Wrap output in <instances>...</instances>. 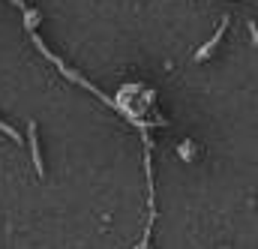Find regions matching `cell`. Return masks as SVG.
<instances>
[{
  "mask_svg": "<svg viewBox=\"0 0 258 249\" xmlns=\"http://www.w3.org/2000/svg\"><path fill=\"white\" fill-rule=\"evenodd\" d=\"M27 135H30V156H33L36 177H45V162H42V147H39V135H36V120L27 123Z\"/></svg>",
  "mask_w": 258,
  "mask_h": 249,
  "instance_id": "obj_1",
  "label": "cell"
},
{
  "mask_svg": "<svg viewBox=\"0 0 258 249\" xmlns=\"http://www.w3.org/2000/svg\"><path fill=\"white\" fill-rule=\"evenodd\" d=\"M225 27H228V15H222V24L216 27L213 39H207V42H204V45H201V48L195 51V63H204L207 57H210V54H213V48H216V45L222 42V36H225Z\"/></svg>",
  "mask_w": 258,
  "mask_h": 249,
  "instance_id": "obj_2",
  "label": "cell"
},
{
  "mask_svg": "<svg viewBox=\"0 0 258 249\" xmlns=\"http://www.w3.org/2000/svg\"><path fill=\"white\" fill-rule=\"evenodd\" d=\"M0 132H6L12 141H21V135H18V129H12V126L6 123V120H0Z\"/></svg>",
  "mask_w": 258,
  "mask_h": 249,
  "instance_id": "obj_3",
  "label": "cell"
},
{
  "mask_svg": "<svg viewBox=\"0 0 258 249\" xmlns=\"http://www.w3.org/2000/svg\"><path fill=\"white\" fill-rule=\"evenodd\" d=\"M249 33H252V42H258V27H255V21H249Z\"/></svg>",
  "mask_w": 258,
  "mask_h": 249,
  "instance_id": "obj_4",
  "label": "cell"
},
{
  "mask_svg": "<svg viewBox=\"0 0 258 249\" xmlns=\"http://www.w3.org/2000/svg\"><path fill=\"white\" fill-rule=\"evenodd\" d=\"M9 3H12V6H18V9H27V6H24V0H9Z\"/></svg>",
  "mask_w": 258,
  "mask_h": 249,
  "instance_id": "obj_5",
  "label": "cell"
}]
</instances>
